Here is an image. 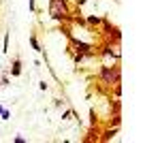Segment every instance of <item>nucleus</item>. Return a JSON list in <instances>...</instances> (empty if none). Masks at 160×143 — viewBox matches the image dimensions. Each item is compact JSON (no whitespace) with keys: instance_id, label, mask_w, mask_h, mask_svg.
<instances>
[{"instance_id":"f257e3e1","label":"nucleus","mask_w":160,"mask_h":143,"mask_svg":"<svg viewBox=\"0 0 160 143\" xmlns=\"http://www.w3.org/2000/svg\"><path fill=\"white\" fill-rule=\"evenodd\" d=\"M49 15L51 19H56V22H71L73 17V13L68 9V2L66 0H49Z\"/></svg>"},{"instance_id":"f03ea898","label":"nucleus","mask_w":160,"mask_h":143,"mask_svg":"<svg viewBox=\"0 0 160 143\" xmlns=\"http://www.w3.org/2000/svg\"><path fill=\"white\" fill-rule=\"evenodd\" d=\"M98 77L102 79V84L113 85V84H122V69H120V62L111 64V66H100L98 69Z\"/></svg>"},{"instance_id":"7ed1b4c3","label":"nucleus","mask_w":160,"mask_h":143,"mask_svg":"<svg viewBox=\"0 0 160 143\" xmlns=\"http://www.w3.org/2000/svg\"><path fill=\"white\" fill-rule=\"evenodd\" d=\"M100 26H102V32L107 34V41H109V43H113V41H115V45H120V41H122L120 28H118V26H113L109 19H107V17H102Z\"/></svg>"},{"instance_id":"20e7f679","label":"nucleus","mask_w":160,"mask_h":143,"mask_svg":"<svg viewBox=\"0 0 160 143\" xmlns=\"http://www.w3.org/2000/svg\"><path fill=\"white\" fill-rule=\"evenodd\" d=\"M98 54L105 56V58H113L115 62H120V51H115V49H113V43H109V41L98 49Z\"/></svg>"},{"instance_id":"39448f33","label":"nucleus","mask_w":160,"mask_h":143,"mask_svg":"<svg viewBox=\"0 0 160 143\" xmlns=\"http://www.w3.org/2000/svg\"><path fill=\"white\" fill-rule=\"evenodd\" d=\"M11 75H13V77H19V75H22V60H19V58L13 60V64H11Z\"/></svg>"},{"instance_id":"423d86ee","label":"nucleus","mask_w":160,"mask_h":143,"mask_svg":"<svg viewBox=\"0 0 160 143\" xmlns=\"http://www.w3.org/2000/svg\"><path fill=\"white\" fill-rule=\"evenodd\" d=\"M100 22H102L100 15H88L86 17V26H100Z\"/></svg>"},{"instance_id":"0eeeda50","label":"nucleus","mask_w":160,"mask_h":143,"mask_svg":"<svg viewBox=\"0 0 160 143\" xmlns=\"http://www.w3.org/2000/svg\"><path fill=\"white\" fill-rule=\"evenodd\" d=\"M115 135H118V128L113 126L111 130H105V132H102V137H98V139H100V141H111V139H113Z\"/></svg>"},{"instance_id":"6e6552de","label":"nucleus","mask_w":160,"mask_h":143,"mask_svg":"<svg viewBox=\"0 0 160 143\" xmlns=\"http://www.w3.org/2000/svg\"><path fill=\"white\" fill-rule=\"evenodd\" d=\"M28 41H30V45H32V49H34V51H43V49H41V45H38V38L34 34H30V38H28Z\"/></svg>"},{"instance_id":"1a4fd4ad","label":"nucleus","mask_w":160,"mask_h":143,"mask_svg":"<svg viewBox=\"0 0 160 143\" xmlns=\"http://www.w3.org/2000/svg\"><path fill=\"white\" fill-rule=\"evenodd\" d=\"M120 109H122V103H120V100H113V103H111V111H113V115L120 113Z\"/></svg>"},{"instance_id":"9d476101","label":"nucleus","mask_w":160,"mask_h":143,"mask_svg":"<svg viewBox=\"0 0 160 143\" xmlns=\"http://www.w3.org/2000/svg\"><path fill=\"white\" fill-rule=\"evenodd\" d=\"M96 122H98V118H96V111H94V109H90V126H96Z\"/></svg>"},{"instance_id":"9b49d317","label":"nucleus","mask_w":160,"mask_h":143,"mask_svg":"<svg viewBox=\"0 0 160 143\" xmlns=\"http://www.w3.org/2000/svg\"><path fill=\"white\" fill-rule=\"evenodd\" d=\"M9 32H7V34H4V43H2V51H4V54H7V51H9Z\"/></svg>"},{"instance_id":"f8f14e48","label":"nucleus","mask_w":160,"mask_h":143,"mask_svg":"<svg viewBox=\"0 0 160 143\" xmlns=\"http://www.w3.org/2000/svg\"><path fill=\"white\" fill-rule=\"evenodd\" d=\"M0 118H2V120H9V118H11V111L2 107V111H0Z\"/></svg>"},{"instance_id":"ddd939ff","label":"nucleus","mask_w":160,"mask_h":143,"mask_svg":"<svg viewBox=\"0 0 160 143\" xmlns=\"http://www.w3.org/2000/svg\"><path fill=\"white\" fill-rule=\"evenodd\" d=\"M73 118V109H66L64 113H62V120H71Z\"/></svg>"},{"instance_id":"4468645a","label":"nucleus","mask_w":160,"mask_h":143,"mask_svg":"<svg viewBox=\"0 0 160 143\" xmlns=\"http://www.w3.org/2000/svg\"><path fill=\"white\" fill-rule=\"evenodd\" d=\"M7 85H9V75L4 73V75H2V88H7Z\"/></svg>"},{"instance_id":"2eb2a0df","label":"nucleus","mask_w":160,"mask_h":143,"mask_svg":"<svg viewBox=\"0 0 160 143\" xmlns=\"http://www.w3.org/2000/svg\"><path fill=\"white\" fill-rule=\"evenodd\" d=\"M28 4H30V11H37V7H34V0H28Z\"/></svg>"},{"instance_id":"dca6fc26","label":"nucleus","mask_w":160,"mask_h":143,"mask_svg":"<svg viewBox=\"0 0 160 143\" xmlns=\"http://www.w3.org/2000/svg\"><path fill=\"white\" fill-rule=\"evenodd\" d=\"M75 2H77V7H83V4H86L88 0H75Z\"/></svg>"}]
</instances>
